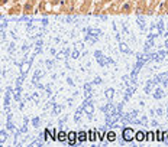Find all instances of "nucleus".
Instances as JSON below:
<instances>
[{
	"label": "nucleus",
	"mask_w": 168,
	"mask_h": 147,
	"mask_svg": "<svg viewBox=\"0 0 168 147\" xmlns=\"http://www.w3.org/2000/svg\"><path fill=\"white\" fill-rule=\"evenodd\" d=\"M133 134H135V133H133L132 128H125L122 136H123V140H125V141H132V140L135 139V136H133Z\"/></svg>",
	"instance_id": "1"
},
{
	"label": "nucleus",
	"mask_w": 168,
	"mask_h": 147,
	"mask_svg": "<svg viewBox=\"0 0 168 147\" xmlns=\"http://www.w3.org/2000/svg\"><path fill=\"white\" fill-rule=\"evenodd\" d=\"M88 140H90V141H94V140H96V134H94V131H90V133H88Z\"/></svg>",
	"instance_id": "7"
},
{
	"label": "nucleus",
	"mask_w": 168,
	"mask_h": 147,
	"mask_svg": "<svg viewBox=\"0 0 168 147\" xmlns=\"http://www.w3.org/2000/svg\"><path fill=\"white\" fill-rule=\"evenodd\" d=\"M135 139L138 140V141H143V140L146 139V136H145V133H143V131H138V133L135 134Z\"/></svg>",
	"instance_id": "5"
},
{
	"label": "nucleus",
	"mask_w": 168,
	"mask_h": 147,
	"mask_svg": "<svg viewBox=\"0 0 168 147\" xmlns=\"http://www.w3.org/2000/svg\"><path fill=\"white\" fill-rule=\"evenodd\" d=\"M148 134H149V136H148V137H149V139H152V140H154V139H155V137H154V133H148Z\"/></svg>",
	"instance_id": "9"
},
{
	"label": "nucleus",
	"mask_w": 168,
	"mask_h": 147,
	"mask_svg": "<svg viewBox=\"0 0 168 147\" xmlns=\"http://www.w3.org/2000/svg\"><path fill=\"white\" fill-rule=\"evenodd\" d=\"M67 139H68V134L67 133H64V131H60V133H58L57 140H60V141H65Z\"/></svg>",
	"instance_id": "4"
},
{
	"label": "nucleus",
	"mask_w": 168,
	"mask_h": 147,
	"mask_svg": "<svg viewBox=\"0 0 168 147\" xmlns=\"http://www.w3.org/2000/svg\"><path fill=\"white\" fill-rule=\"evenodd\" d=\"M87 133H84V131H80V133H77V140L80 143H84V141H87Z\"/></svg>",
	"instance_id": "3"
},
{
	"label": "nucleus",
	"mask_w": 168,
	"mask_h": 147,
	"mask_svg": "<svg viewBox=\"0 0 168 147\" xmlns=\"http://www.w3.org/2000/svg\"><path fill=\"white\" fill-rule=\"evenodd\" d=\"M107 140H109V141H115V140H116V133H113V131L107 133Z\"/></svg>",
	"instance_id": "6"
},
{
	"label": "nucleus",
	"mask_w": 168,
	"mask_h": 147,
	"mask_svg": "<svg viewBox=\"0 0 168 147\" xmlns=\"http://www.w3.org/2000/svg\"><path fill=\"white\" fill-rule=\"evenodd\" d=\"M49 134H51V131H49V130H47V131H45V139H47V140H48V139H49V137H51Z\"/></svg>",
	"instance_id": "8"
},
{
	"label": "nucleus",
	"mask_w": 168,
	"mask_h": 147,
	"mask_svg": "<svg viewBox=\"0 0 168 147\" xmlns=\"http://www.w3.org/2000/svg\"><path fill=\"white\" fill-rule=\"evenodd\" d=\"M67 140H68V143L71 146H74L75 143L78 141V140H77V133H72V131H71V133H68V139H67Z\"/></svg>",
	"instance_id": "2"
}]
</instances>
